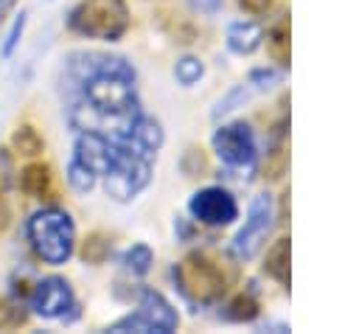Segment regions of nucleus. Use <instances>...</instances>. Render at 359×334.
<instances>
[{
  "instance_id": "0eeeda50",
  "label": "nucleus",
  "mask_w": 359,
  "mask_h": 334,
  "mask_svg": "<svg viewBox=\"0 0 359 334\" xmlns=\"http://www.w3.org/2000/svg\"><path fill=\"white\" fill-rule=\"evenodd\" d=\"M188 211L196 222L202 225H210V227H219V225H230L236 216H238V202L236 196L222 188V185H208L202 191H196L188 202Z\"/></svg>"
},
{
  "instance_id": "f3484780",
  "label": "nucleus",
  "mask_w": 359,
  "mask_h": 334,
  "mask_svg": "<svg viewBox=\"0 0 359 334\" xmlns=\"http://www.w3.org/2000/svg\"><path fill=\"white\" fill-rule=\"evenodd\" d=\"M22 28H25V14H20V17L14 20V25L8 28V34H6V42H3V48H0V56H3V59H8V56L14 53L17 42H20V36H22Z\"/></svg>"
},
{
  "instance_id": "f03ea898",
  "label": "nucleus",
  "mask_w": 359,
  "mask_h": 334,
  "mask_svg": "<svg viewBox=\"0 0 359 334\" xmlns=\"http://www.w3.org/2000/svg\"><path fill=\"white\" fill-rule=\"evenodd\" d=\"M67 28L90 39L115 42L129 28L126 3L123 0H81L67 14Z\"/></svg>"
},
{
  "instance_id": "7ed1b4c3",
  "label": "nucleus",
  "mask_w": 359,
  "mask_h": 334,
  "mask_svg": "<svg viewBox=\"0 0 359 334\" xmlns=\"http://www.w3.org/2000/svg\"><path fill=\"white\" fill-rule=\"evenodd\" d=\"M174 281L180 292L194 303H210L224 292V275L205 253H191L174 267Z\"/></svg>"
},
{
  "instance_id": "1a4fd4ad",
  "label": "nucleus",
  "mask_w": 359,
  "mask_h": 334,
  "mask_svg": "<svg viewBox=\"0 0 359 334\" xmlns=\"http://www.w3.org/2000/svg\"><path fill=\"white\" fill-rule=\"evenodd\" d=\"M264 42V28L261 22L255 20H238V22H230L227 28V48L238 56H250L261 48Z\"/></svg>"
},
{
  "instance_id": "4468645a",
  "label": "nucleus",
  "mask_w": 359,
  "mask_h": 334,
  "mask_svg": "<svg viewBox=\"0 0 359 334\" xmlns=\"http://www.w3.org/2000/svg\"><path fill=\"white\" fill-rule=\"evenodd\" d=\"M202 76H205L202 59H196V56H182V59H177V65H174V79H177L182 87H194Z\"/></svg>"
},
{
  "instance_id": "20e7f679",
  "label": "nucleus",
  "mask_w": 359,
  "mask_h": 334,
  "mask_svg": "<svg viewBox=\"0 0 359 334\" xmlns=\"http://www.w3.org/2000/svg\"><path fill=\"white\" fill-rule=\"evenodd\" d=\"M180 326L177 312L171 309V303L154 292V289H140L137 295V312L121 317L118 323L109 326V331H140V334H171Z\"/></svg>"
},
{
  "instance_id": "6e6552de",
  "label": "nucleus",
  "mask_w": 359,
  "mask_h": 334,
  "mask_svg": "<svg viewBox=\"0 0 359 334\" xmlns=\"http://www.w3.org/2000/svg\"><path fill=\"white\" fill-rule=\"evenodd\" d=\"M272 219H275L272 196H266V194L255 196L252 205H250V213H247L244 227L236 233V253L241 258H252L258 253V247L264 244V239L272 230Z\"/></svg>"
},
{
  "instance_id": "423d86ee",
  "label": "nucleus",
  "mask_w": 359,
  "mask_h": 334,
  "mask_svg": "<svg viewBox=\"0 0 359 334\" xmlns=\"http://www.w3.org/2000/svg\"><path fill=\"white\" fill-rule=\"evenodd\" d=\"M28 309L45 320H67V312L76 309V295L70 283L59 275L39 278L28 295Z\"/></svg>"
},
{
  "instance_id": "dca6fc26",
  "label": "nucleus",
  "mask_w": 359,
  "mask_h": 334,
  "mask_svg": "<svg viewBox=\"0 0 359 334\" xmlns=\"http://www.w3.org/2000/svg\"><path fill=\"white\" fill-rule=\"evenodd\" d=\"M25 323V309L11 300H0V328H17Z\"/></svg>"
},
{
  "instance_id": "a211bd4d",
  "label": "nucleus",
  "mask_w": 359,
  "mask_h": 334,
  "mask_svg": "<svg viewBox=\"0 0 359 334\" xmlns=\"http://www.w3.org/2000/svg\"><path fill=\"white\" fill-rule=\"evenodd\" d=\"M233 309H236V312H230L233 320H252V317L258 314V303H255L252 298H238V300H233Z\"/></svg>"
},
{
  "instance_id": "5701e85b",
  "label": "nucleus",
  "mask_w": 359,
  "mask_h": 334,
  "mask_svg": "<svg viewBox=\"0 0 359 334\" xmlns=\"http://www.w3.org/2000/svg\"><path fill=\"white\" fill-rule=\"evenodd\" d=\"M0 216H3V213H0Z\"/></svg>"
},
{
  "instance_id": "39448f33",
  "label": "nucleus",
  "mask_w": 359,
  "mask_h": 334,
  "mask_svg": "<svg viewBox=\"0 0 359 334\" xmlns=\"http://www.w3.org/2000/svg\"><path fill=\"white\" fill-rule=\"evenodd\" d=\"M213 152L216 157L233 168V171H252L255 160H258V146H255V135L244 121H233L227 126H219L213 132Z\"/></svg>"
},
{
  "instance_id": "6ab92c4d",
  "label": "nucleus",
  "mask_w": 359,
  "mask_h": 334,
  "mask_svg": "<svg viewBox=\"0 0 359 334\" xmlns=\"http://www.w3.org/2000/svg\"><path fill=\"white\" fill-rule=\"evenodd\" d=\"M241 98H247V90H244V87H238V90H233V93H230V95H227L224 101H219V107L213 109V118H222L224 112H230V109H233V107H236V104H238Z\"/></svg>"
},
{
  "instance_id": "412c9836",
  "label": "nucleus",
  "mask_w": 359,
  "mask_h": 334,
  "mask_svg": "<svg viewBox=\"0 0 359 334\" xmlns=\"http://www.w3.org/2000/svg\"><path fill=\"white\" fill-rule=\"evenodd\" d=\"M241 6L247 11H252V14H258V11H266L272 6V0H241Z\"/></svg>"
},
{
  "instance_id": "f8f14e48",
  "label": "nucleus",
  "mask_w": 359,
  "mask_h": 334,
  "mask_svg": "<svg viewBox=\"0 0 359 334\" xmlns=\"http://www.w3.org/2000/svg\"><path fill=\"white\" fill-rule=\"evenodd\" d=\"M67 182H70V188H73L76 194H90V191L95 188L98 177H95L81 160L70 157V163H67Z\"/></svg>"
},
{
  "instance_id": "9d476101",
  "label": "nucleus",
  "mask_w": 359,
  "mask_h": 334,
  "mask_svg": "<svg viewBox=\"0 0 359 334\" xmlns=\"http://www.w3.org/2000/svg\"><path fill=\"white\" fill-rule=\"evenodd\" d=\"M20 188H22L28 196H45L48 188H50V174H48V168L39 166V163L25 166L22 174H20Z\"/></svg>"
},
{
  "instance_id": "4be33fe9",
  "label": "nucleus",
  "mask_w": 359,
  "mask_h": 334,
  "mask_svg": "<svg viewBox=\"0 0 359 334\" xmlns=\"http://www.w3.org/2000/svg\"><path fill=\"white\" fill-rule=\"evenodd\" d=\"M14 6H17V0H0V20H3Z\"/></svg>"
},
{
  "instance_id": "9b49d317",
  "label": "nucleus",
  "mask_w": 359,
  "mask_h": 334,
  "mask_svg": "<svg viewBox=\"0 0 359 334\" xmlns=\"http://www.w3.org/2000/svg\"><path fill=\"white\" fill-rule=\"evenodd\" d=\"M266 272L280 283H289V239H280L266 255Z\"/></svg>"
},
{
  "instance_id": "ddd939ff",
  "label": "nucleus",
  "mask_w": 359,
  "mask_h": 334,
  "mask_svg": "<svg viewBox=\"0 0 359 334\" xmlns=\"http://www.w3.org/2000/svg\"><path fill=\"white\" fill-rule=\"evenodd\" d=\"M123 267L132 272V275H146L151 269V261H154V253L149 244H132L126 253H123Z\"/></svg>"
},
{
  "instance_id": "aec40b11",
  "label": "nucleus",
  "mask_w": 359,
  "mask_h": 334,
  "mask_svg": "<svg viewBox=\"0 0 359 334\" xmlns=\"http://www.w3.org/2000/svg\"><path fill=\"white\" fill-rule=\"evenodd\" d=\"M275 81H278L275 70H252L250 73V84H255V87H272Z\"/></svg>"
},
{
  "instance_id": "f257e3e1",
  "label": "nucleus",
  "mask_w": 359,
  "mask_h": 334,
  "mask_svg": "<svg viewBox=\"0 0 359 334\" xmlns=\"http://www.w3.org/2000/svg\"><path fill=\"white\" fill-rule=\"evenodd\" d=\"M25 236L34 247V253L45 261V264H67L76 247V225L70 219L67 211L62 208H42L36 213H31L28 225H25Z\"/></svg>"
},
{
  "instance_id": "2eb2a0df",
  "label": "nucleus",
  "mask_w": 359,
  "mask_h": 334,
  "mask_svg": "<svg viewBox=\"0 0 359 334\" xmlns=\"http://www.w3.org/2000/svg\"><path fill=\"white\" fill-rule=\"evenodd\" d=\"M14 146L20 149V154H39L42 152V138L34 126H20L14 132Z\"/></svg>"
}]
</instances>
